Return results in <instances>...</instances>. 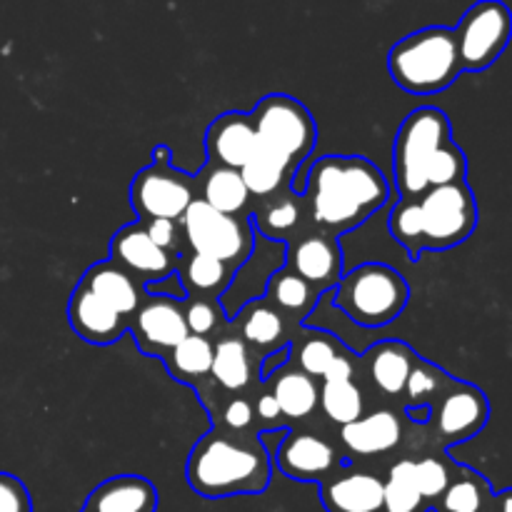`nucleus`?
<instances>
[{
	"label": "nucleus",
	"instance_id": "nucleus-1",
	"mask_svg": "<svg viewBox=\"0 0 512 512\" xmlns=\"http://www.w3.org/2000/svg\"><path fill=\"white\" fill-rule=\"evenodd\" d=\"M303 190L313 220L333 233L358 228L390 198V183L378 165L360 155H325L315 160Z\"/></svg>",
	"mask_w": 512,
	"mask_h": 512
},
{
	"label": "nucleus",
	"instance_id": "nucleus-2",
	"mask_svg": "<svg viewBox=\"0 0 512 512\" xmlns=\"http://www.w3.org/2000/svg\"><path fill=\"white\" fill-rule=\"evenodd\" d=\"M273 475V455L263 438L243 440L210 430L190 450L185 478L193 493L208 500L260 495Z\"/></svg>",
	"mask_w": 512,
	"mask_h": 512
},
{
	"label": "nucleus",
	"instance_id": "nucleus-3",
	"mask_svg": "<svg viewBox=\"0 0 512 512\" xmlns=\"http://www.w3.org/2000/svg\"><path fill=\"white\" fill-rule=\"evenodd\" d=\"M388 73L405 93H443L463 73L455 30L445 25H430L405 35L390 48Z\"/></svg>",
	"mask_w": 512,
	"mask_h": 512
},
{
	"label": "nucleus",
	"instance_id": "nucleus-4",
	"mask_svg": "<svg viewBox=\"0 0 512 512\" xmlns=\"http://www.w3.org/2000/svg\"><path fill=\"white\" fill-rule=\"evenodd\" d=\"M333 308L353 325L378 330L403 315L410 288L403 275L385 263H365L345 273L330 290Z\"/></svg>",
	"mask_w": 512,
	"mask_h": 512
},
{
	"label": "nucleus",
	"instance_id": "nucleus-5",
	"mask_svg": "<svg viewBox=\"0 0 512 512\" xmlns=\"http://www.w3.org/2000/svg\"><path fill=\"white\" fill-rule=\"evenodd\" d=\"M448 140H453L450 120L440 108L423 105L403 120L393 145V170L400 198H418L428 193V165Z\"/></svg>",
	"mask_w": 512,
	"mask_h": 512
},
{
	"label": "nucleus",
	"instance_id": "nucleus-6",
	"mask_svg": "<svg viewBox=\"0 0 512 512\" xmlns=\"http://www.w3.org/2000/svg\"><path fill=\"white\" fill-rule=\"evenodd\" d=\"M180 223L193 253L233 265L235 270L250 258L255 248L253 225L238 215L218 213L203 200H193Z\"/></svg>",
	"mask_w": 512,
	"mask_h": 512
},
{
	"label": "nucleus",
	"instance_id": "nucleus-7",
	"mask_svg": "<svg viewBox=\"0 0 512 512\" xmlns=\"http://www.w3.org/2000/svg\"><path fill=\"white\" fill-rule=\"evenodd\" d=\"M250 118H253L260 143L270 145L285 158H290L295 170L310 158L315 143H318V128H315L310 110L300 100L285 93L265 95L255 105Z\"/></svg>",
	"mask_w": 512,
	"mask_h": 512
},
{
	"label": "nucleus",
	"instance_id": "nucleus-8",
	"mask_svg": "<svg viewBox=\"0 0 512 512\" xmlns=\"http://www.w3.org/2000/svg\"><path fill=\"white\" fill-rule=\"evenodd\" d=\"M193 200V180L170 165L168 148H155L153 163L140 170L130 183V205L140 223L158 218L180 220Z\"/></svg>",
	"mask_w": 512,
	"mask_h": 512
},
{
	"label": "nucleus",
	"instance_id": "nucleus-9",
	"mask_svg": "<svg viewBox=\"0 0 512 512\" xmlns=\"http://www.w3.org/2000/svg\"><path fill=\"white\" fill-rule=\"evenodd\" d=\"M423 250H450L465 243L478 228V203L468 180L440 185L423 193Z\"/></svg>",
	"mask_w": 512,
	"mask_h": 512
},
{
	"label": "nucleus",
	"instance_id": "nucleus-10",
	"mask_svg": "<svg viewBox=\"0 0 512 512\" xmlns=\"http://www.w3.org/2000/svg\"><path fill=\"white\" fill-rule=\"evenodd\" d=\"M455 30L460 65L468 73L488 70L512 40V10L503 0H478Z\"/></svg>",
	"mask_w": 512,
	"mask_h": 512
},
{
	"label": "nucleus",
	"instance_id": "nucleus-11",
	"mask_svg": "<svg viewBox=\"0 0 512 512\" xmlns=\"http://www.w3.org/2000/svg\"><path fill=\"white\" fill-rule=\"evenodd\" d=\"M433 418L445 445L468 443L488 425L490 403L483 390L453 378L438 398V405H433Z\"/></svg>",
	"mask_w": 512,
	"mask_h": 512
},
{
	"label": "nucleus",
	"instance_id": "nucleus-12",
	"mask_svg": "<svg viewBox=\"0 0 512 512\" xmlns=\"http://www.w3.org/2000/svg\"><path fill=\"white\" fill-rule=\"evenodd\" d=\"M273 458L280 473L298 483H325L343 465L328 440L310 433H290V430H285L283 438L278 440Z\"/></svg>",
	"mask_w": 512,
	"mask_h": 512
},
{
	"label": "nucleus",
	"instance_id": "nucleus-13",
	"mask_svg": "<svg viewBox=\"0 0 512 512\" xmlns=\"http://www.w3.org/2000/svg\"><path fill=\"white\" fill-rule=\"evenodd\" d=\"M110 260L148 283H163L175 273V255L158 248L145 233L143 223L123 225L110 240Z\"/></svg>",
	"mask_w": 512,
	"mask_h": 512
},
{
	"label": "nucleus",
	"instance_id": "nucleus-14",
	"mask_svg": "<svg viewBox=\"0 0 512 512\" xmlns=\"http://www.w3.org/2000/svg\"><path fill=\"white\" fill-rule=\"evenodd\" d=\"M135 340H138L143 353H160V350H173L190 335L185 323V310L170 295H153L145 303H140L133 323Z\"/></svg>",
	"mask_w": 512,
	"mask_h": 512
},
{
	"label": "nucleus",
	"instance_id": "nucleus-15",
	"mask_svg": "<svg viewBox=\"0 0 512 512\" xmlns=\"http://www.w3.org/2000/svg\"><path fill=\"white\" fill-rule=\"evenodd\" d=\"M255 148H258V133H255L253 118L248 113L230 110L208 125L205 153L213 165L240 170L253 158Z\"/></svg>",
	"mask_w": 512,
	"mask_h": 512
},
{
	"label": "nucleus",
	"instance_id": "nucleus-16",
	"mask_svg": "<svg viewBox=\"0 0 512 512\" xmlns=\"http://www.w3.org/2000/svg\"><path fill=\"white\" fill-rule=\"evenodd\" d=\"M68 323L90 345H113L128 330V320L123 315L115 313L108 303L80 283L70 295Z\"/></svg>",
	"mask_w": 512,
	"mask_h": 512
},
{
	"label": "nucleus",
	"instance_id": "nucleus-17",
	"mask_svg": "<svg viewBox=\"0 0 512 512\" xmlns=\"http://www.w3.org/2000/svg\"><path fill=\"white\" fill-rule=\"evenodd\" d=\"M158 490L143 475H115L100 483L80 512H155Z\"/></svg>",
	"mask_w": 512,
	"mask_h": 512
},
{
	"label": "nucleus",
	"instance_id": "nucleus-18",
	"mask_svg": "<svg viewBox=\"0 0 512 512\" xmlns=\"http://www.w3.org/2000/svg\"><path fill=\"white\" fill-rule=\"evenodd\" d=\"M293 273L325 293L343 278V250L330 235L303 238L290 253Z\"/></svg>",
	"mask_w": 512,
	"mask_h": 512
},
{
	"label": "nucleus",
	"instance_id": "nucleus-19",
	"mask_svg": "<svg viewBox=\"0 0 512 512\" xmlns=\"http://www.w3.org/2000/svg\"><path fill=\"white\" fill-rule=\"evenodd\" d=\"M328 512H383V480L373 473H343L320 483Z\"/></svg>",
	"mask_w": 512,
	"mask_h": 512
},
{
	"label": "nucleus",
	"instance_id": "nucleus-20",
	"mask_svg": "<svg viewBox=\"0 0 512 512\" xmlns=\"http://www.w3.org/2000/svg\"><path fill=\"white\" fill-rule=\"evenodd\" d=\"M418 360L420 358L413 353V348L400 343V340H380L365 350L370 380L385 395L405 393V385H408V378Z\"/></svg>",
	"mask_w": 512,
	"mask_h": 512
},
{
	"label": "nucleus",
	"instance_id": "nucleus-21",
	"mask_svg": "<svg viewBox=\"0 0 512 512\" xmlns=\"http://www.w3.org/2000/svg\"><path fill=\"white\" fill-rule=\"evenodd\" d=\"M80 285H85L90 293L98 295L103 303H108L125 320H128V315L138 313L140 303H143V295H140V288L133 275L120 268V265H115L113 260L90 265Z\"/></svg>",
	"mask_w": 512,
	"mask_h": 512
},
{
	"label": "nucleus",
	"instance_id": "nucleus-22",
	"mask_svg": "<svg viewBox=\"0 0 512 512\" xmlns=\"http://www.w3.org/2000/svg\"><path fill=\"white\" fill-rule=\"evenodd\" d=\"M403 438V425L390 410H373L340 428V440L353 455H383Z\"/></svg>",
	"mask_w": 512,
	"mask_h": 512
},
{
	"label": "nucleus",
	"instance_id": "nucleus-23",
	"mask_svg": "<svg viewBox=\"0 0 512 512\" xmlns=\"http://www.w3.org/2000/svg\"><path fill=\"white\" fill-rule=\"evenodd\" d=\"M293 173L295 165L290 163V158H285L283 153L260 143V140L253 158L240 168V178H243L245 188H248L250 195H258V198L273 195L288 180V175Z\"/></svg>",
	"mask_w": 512,
	"mask_h": 512
},
{
	"label": "nucleus",
	"instance_id": "nucleus-24",
	"mask_svg": "<svg viewBox=\"0 0 512 512\" xmlns=\"http://www.w3.org/2000/svg\"><path fill=\"white\" fill-rule=\"evenodd\" d=\"M493 498V488L483 475L475 473L473 468L455 465L453 480L438 500V512H490Z\"/></svg>",
	"mask_w": 512,
	"mask_h": 512
},
{
	"label": "nucleus",
	"instance_id": "nucleus-25",
	"mask_svg": "<svg viewBox=\"0 0 512 512\" xmlns=\"http://www.w3.org/2000/svg\"><path fill=\"white\" fill-rule=\"evenodd\" d=\"M233 275V265L193 253L185 258L183 270H180V283H183L185 295L195 293V298H218L228 290Z\"/></svg>",
	"mask_w": 512,
	"mask_h": 512
},
{
	"label": "nucleus",
	"instance_id": "nucleus-26",
	"mask_svg": "<svg viewBox=\"0 0 512 512\" xmlns=\"http://www.w3.org/2000/svg\"><path fill=\"white\" fill-rule=\"evenodd\" d=\"M200 200L218 210V213L238 215L248 205L250 193L245 188L243 178H240V170L210 163L208 170H205L203 198Z\"/></svg>",
	"mask_w": 512,
	"mask_h": 512
},
{
	"label": "nucleus",
	"instance_id": "nucleus-27",
	"mask_svg": "<svg viewBox=\"0 0 512 512\" xmlns=\"http://www.w3.org/2000/svg\"><path fill=\"white\" fill-rule=\"evenodd\" d=\"M273 398L278 400L280 413L285 418L305 420L318 408L320 390L315 385V380L310 375H305L303 370H285L275 380Z\"/></svg>",
	"mask_w": 512,
	"mask_h": 512
},
{
	"label": "nucleus",
	"instance_id": "nucleus-28",
	"mask_svg": "<svg viewBox=\"0 0 512 512\" xmlns=\"http://www.w3.org/2000/svg\"><path fill=\"white\" fill-rule=\"evenodd\" d=\"M210 375L220 388L230 390V393L248 388L250 380H253V368H250V355L243 340L225 338L215 345Z\"/></svg>",
	"mask_w": 512,
	"mask_h": 512
},
{
	"label": "nucleus",
	"instance_id": "nucleus-29",
	"mask_svg": "<svg viewBox=\"0 0 512 512\" xmlns=\"http://www.w3.org/2000/svg\"><path fill=\"white\" fill-rule=\"evenodd\" d=\"M318 405L323 408L325 418L343 428V425H350L358 418H363V390L353 380H325Z\"/></svg>",
	"mask_w": 512,
	"mask_h": 512
},
{
	"label": "nucleus",
	"instance_id": "nucleus-30",
	"mask_svg": "<svg viewBox=\"0 0 512 512\" xmlns=\"http://www.w3.org/2000/svg\"><path fill=\"white\" fill-rule=\"evenodd\" d=\"M425 500L420 498L413 475V460H398L383 480V512H423Z\"/></svg>",
	"mask_w": 512,
	"mask_h": 512
},
{
	"label": "nucleus",
	"instance_id": "nucleus-31",
	"mask_svg": "<svg viewBox=\"0 0 512 512\" xmlns=\"http://www.w3.org/2000/svg\"><path fill=\"white\" fill-rule=\"evenodd\" d=\"M240 325H243L245 343L258 345V348H268V345H278L285 333L283 315L275 308H270L265 300H253L240 310Z\"/></svg>",
	"mask_w": 512,
	"mask_h": 512
},
{
	"label": "nucleus",
	"instance_id": "nucleus-32",
	"mask_svg": "<svg viewBox=\"0 0 512 512\" xmlns=\"http://www.w3.org/2000/svg\"><path fill=\"white\" fill-rule=\"evenodd\" d=\"M215 345L200 335H188L183 343L175 345L168 355V365L178 380H198L213 368Z\"/></svg>",
	"mask_w": 512,
	"mask_h": 512
},
{
	"label": "nucleus",
	"instance_id": "nucleus-33",
	"mask_svg": "<svg viewBox=\"0 0 512 512\" xmlns=\"http://www.w3.org/2000/svg\"><path fill=\"white\" fill-rule=\"evenodd\" d=\"M320 290L315 285H310L308 280H303L300 275H295L293 270L285 273H275L270 278L268 290H265V298L273 300L280 310H288V313H303L310 305H315Z\"/></svg>",
	"mask_w": 512,
	"mask_h": 512
},
{
	"label": "nucleus",
	"instance_id": "nucleus-34",
	"mask_svg": "<svg viewBox=\"0 0 512 512\" xmlns=\"http://www.w3.org/2000/svg\"><path fill=\"white\" fill-rule=\"evenodd\" d=\"M390 235L408 250L413 260L423 253V215H420V203L415 198H400L398 205L390 210L388 220Z\"/></svg>",
	"mask_w": 512,
	"mask_h": 512
},
{
	"label": "nucleus",
	"instance_id": "nucleus-35",
	"mask_svg": "<svg viewBox=\"0 0 512 512\" xmlns=\"http://www.w3.org/2000/svg\"><path fill=\"white\" fill-rule=\"evenodd\" d=\"M465 175H468V158L460 150V145H455V140H448L433 155L425 178H428V188H440V185L460 183V180H465Z\"/></svg>",
	"mask_w": 512,
	"mask_h": 512
},
{
	"label": "nucleus",
	"instance_id": "nucleus-36",
	"mask_svg": "<svg viewBox=\"0 0 512 512\" xmlns=\"http://www.w3.org/2000/svg\"><path fill=\"white\" fill-rule=\"evenodd\" d=\"M340 355L338 343L333 340V335L328 330H315L310 333V338L300 345L298 350V365L305 375L310 378H323L328 365L333 363Z\"/></svg>",
	"mask_w": 512,
	"mask_h": 512
},
{
	"label": "nucleus",
	"instance_id": "nucleus-37",
	"mask_svg": "<svg viewBox=\"0 0 512 512\" xmlns=\"http://www.w3.org/2000/svg\"><path fill=\"white\" fill-rule=\"evenodd\" d=\"M453 473H455L453 465H448L440 458L413 460L415 485H418V493L425 503H435V500L443 498L450 480H453Z\"/></svg>",
	"mask_w": 512,
	"mask_h": 512
},
{
	"label": "nucleus",
	"instance_id": "nucleus-38",
	"mask_svg": "<svg viewBox=\"0 0 512 512\" xmlns=\"http://www.w3.org/2000/svg\"><path fill=\"white\" fill-rule=\"evenodd\" d=\"M300 223V208L293 200L268 203L258 215H253L255 233L268 240H280V235L290 233Z\"/></svg>",
	"mask_w": 512,
	"mask_h": 512
},
{
	"label": "nucleus",
	"instance_id": "nucleus-39",
	"mask_svg": "<svg viewBox=\"0 0 512 512\" xmlns=\"http://www.w3.org/2000/svg\"><path fill=\"white\" fill-rule=\"evenodd\" d=\"M450 375L443 373L440 368H435L433 363H425V360H418L410 373L408 385H405V393H408L410 403L415 405H433L435 395H443V390L448 388Z\"/></svg>",
	"mask_w": 512,
	"mask_h": 512
},
{
	"label": "nucleus",
	"instance_id": "nucleus-40",
	"mask_svg": "<svg viewBox=\"0 0 512 512\" xmlns=\"http://www.w3.org/2000/svg\"><path fill=\"white\" fill-rule=\"evenodd\" d=\"M220 315H223V308H218L210 298L193 295V300H188L185 305V323H188L190 335H200V338H208L218 328Z\"/></svg>",
	"mask_w": 512,
	"mask_h": 512
},
{
	"label": "nucleus",
	"instance_id": "nucleus-41",
	"mask_svg": "<svg viewBox=\"0 0 512 512\" xmlns=\"http://www.w3.org/2000/svg\"><path fill=\"white\" fill-rule=\"evenodd\" d=\"M0 512H33L28 488L10 473H0Z\"/></svg>",
	"mask_w": 512,
	"mask_h": 512
},
{
	"label": "nucleus",
	"instance_id": "nucleus-42",
	"mask_svg": "<svg viewBox=\"0 0 512 512\" xmlns=\"http://www.w3.org/2000/svg\"><path fill=\"white\" fill-rule=\"evenodd\" d=\"M223 423L230 433H243L253 423V405L243 398L230 400L223 410Z\"/></svg>",
	"mask_w": 512,
	"mask_h": 512
},
{
	"label": "nucleus",
	"instance_id": "nucleus-43",
	"mask_svg": "<svg viewBox=\"0 0 512 512\" xmlns=\"http://www.w3.org/2000/svg\"><path fill=\"white\" fill-rule=\"evenodd\" d=\"M143 228L158 248L168 250V253L175 248V240H178V225H175V220H148V223H143Z\"/></svg>",
	"mask_w": 512,
	"mask_h": 512
},
{
	"label": "nucleus",
	"instance_id": "nucleus-44",
	"mask_svg": "<svg viewBox=\"0 0 512 512\" xmlns=\"http://www.w3.org/2000/svg\"><path fill=\"white\" fill-rule=\"evenodd\" d=\"M290 353H293V348H290V345H280V348L275 350V353H270L268 358L263 360V370H260V375H263V380L273 378L275 370H280L285 363H288Z\"/></svg>",
	"mask_w": 512,
	"mask_h": 512
},
{
	"label": "nucleus",
	"instance_id": "nucleus-45",
	"mask_svg": "<svg viewBox=\"0 0 512 512\" xmlns=\"http://www.w3.org/2000/svg\"><path fill=\"white\" fill-rule=\"evenodd\" d=\"M323 380H353V360L340 353L325 370Z\"/></svg>",
	"mask_w": 512,
	"mask_h": 512
},
{
	"label": "nucleus",
	"instance_id": "nucleus-46",
	"mask_svg": "<svg viewBox=\"0 0 512 512\" xmlns=\"http://www.w3.org/2000/svg\"><path fill=\"white\" fill-rule=\"evenodd\" d=\"M255 410H258V415L263 420H275V418H280V405H278V400L273 398V393H265V395H260V400H258V405H255Z\"/></svg>",
	"mask_w": 512,
	"mask_h": 512
},
{
	"label": "nucleus",
	"instance_id": "nucleus-47",
	"mask_svg": "<svg viewBox=\"0 0 512 512\" xmlns=\"http://www.w3.org/2000/svg\"><path fill=\"white\" fill-rule=\"evenodd\" d=\"M408 418L418 425L430 423V418H433V405H408Z\"/></svg>",
	"mask_w": 512,
	"mask_h": 512
},
{
	"label": "nucleus",
	"instance_id": "nucleus-48",
	"mask_svg": "<svg viewBox=\"0 0 512 512\" xmlns=\"http://www.w3.org/2000/svg\"><path fill=\"white\" fill-rule=\"evenodd\" d=\"M490 512H512V488L503 490V493H495Z\"/></svg>",
	"mask_w": 512,
	"mask_h": 512
}]
</instances>
